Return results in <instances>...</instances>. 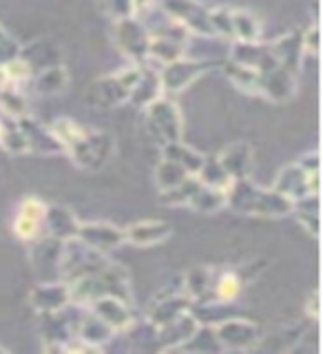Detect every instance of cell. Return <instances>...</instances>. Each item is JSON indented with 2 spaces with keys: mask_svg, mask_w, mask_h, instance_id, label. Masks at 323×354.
I'll use <instances>...</instances> for the list:
<instances>
[{
  "mask_svg": "<svg viewBox=\"0 0 323 354\" xmlns=\"http://www.w3.org/2000/svg\"><path fill=\"white\" fill-rule=\"evenodd\" d=\"M44 210L47 204L40 202L38 197H25L18 208V215L14 219V232L22 241H36L42 232Z\"/></svg>",
  "mask_w": 323,
  "mask_h": 354,
  "instance_id": "7c38bea8",
  "label": "cell"
},
{
  "mask_svg": "<svg viewBox=\"0 0 323 354\" xmlns=\"http://www.w3.org/2000/svg\"><path fill=\"white\" fill-rule=\"evenodd\" d=\"M193 301L186 295H166L164 299H158L149 315L151 326L158 330L166 324H171L173 319H177L186 310H191Z\"/></svg>",
  "mask_w": 323,
  "mask_h": 354,
  "instance_id": "7402d4cb",
  "label": "cell"
},
{
  "mask_svg": "<svg viewBox=\"0 0 323 354\" xmlns=\"http://www.w3.org/2000/svg\"><path fill=\"white\" fill-rule=\"evenodd\" d=\"M197 180H199V184L210 186V188H219V191H226V188L232 184V180L228 177V173L224 171V166L219 164V160L215 158V155L204 158L202 169H199V173H197Z\"/></svg>",
  "mask_w": 323,
  "mask_h": 354,
  "instance_id": "f546056e",
  "label": "cell"
},
{
  "mask_svg": "<svg viewBox=\"0 0 323 354\" xmlns=\"http://www.w3.org/2000/svg\"><path fill=\"white\" fill-rule=\"evenodd\" d=\"M89 306H91V313L98 319H102L113 332L129 330L133 326L131 304L122 301V299H118V297H100Z\"/></svg>",
  "mask_w": 323,
  "mask_h": 354,
  "instance_id": "5bb4252c",
  "label": "cell"
},
{
  "mask_svg": "<svg viewBox=\"0 0 323 354\" xmlns=\"http://www.w3.org/2000/svg\"><path fill=\"white\" fill-rule=\"evenodd\" d=\"M140 73H142V69H124L120 73L100 77L98 82L89 86L86 100L100 109L124 104V102H129L131 91H133V86H136Z\"/></svg>",
  "mask_w": 323,
  "mask_h": 354,
  "instance_id": "277c9868",
  "label": "cell"
},
{
  "mask_svg": "<svg viewBox=\"0 0 323 354\" xmlns=\"http://www.w3.org/2000/svg\"><path fill=\"white\" fill-rule=\"evenodd\" d=\"M109 259L104 257L102 252H98L93 248H89L86 243H82L80 239H69L64 241V248L60 252V259H58V266H60V274L66 283H71L75 279H80V277H86L95 272L98 268H102Z\"/></svg>",
  "mask_w": 323,
  "mask_h": 354,
  "instance_id": "5b68a950",
  "label": "cell"
},
{
  "mask_svg": "<svg viewBox=\"0 0 323 354\" xmlns=\"http://www.w3.org/2000/svg\"><path fill=\"white\" fill-rule=\"evenodd\" d=\"M77 239L86 243L89 248L107 254L109 250H116L124 243V228L107 221H86L77 228Z\"/></svg>",
  "mask_w": 323,
  "mask_h": 354,
  "instance_id": "8fae6325",
  "label": "cell"
},
{
  "mask_svg": "<svg viewBox=\"0 0 323 354\" xmlns=\"http://www.w3.org/2000/svg\"><path fill=\"white\" fill-rule=\"evenodd\" d=\"M197 186H199L197 175L186 177V180L180 186L169 188V191H162L160 204H164V206H186L188 199H191V195L197 191Z\"/></svg>",
  "mask_w": 323,
  "mask_h": 354,
  "instance_id": "836d02e7",
  "label": "cell"
},
{
  "mask_svg": "<svg viewBox=\"0 0 323 354\" xmlns=\"http://www.w3.org/2000/svg\"><path fill=\"white\" fill-rule=\"evenodd\" d=\"M199 328V321L193 317L191 310H186L177 319H173L171 324H166L162 328H158V335L162 341V348L166 352H175L180 350L182 343L193 335V332Z\"/></svg>",
  "mask_w": 323,
  "mask_h": 354,
  "instance_id": "44dd1931",
  "label": "cell"
},
{
  "mask_svg": "<svg viewBox=\"0 0 323 354\" xmlns=\"http://www.w3.org/2000/svg\"><path fill=\"white\" fill-rule=\"evenodd\" d=\"M217 62H199V60H186V58H177L169 64H164V71L160 75V84L166 91H182L188 84H193L202 73H206L210 66H215Z\"/></svg>",
  "mask_w": 323,
  "mask_h": 354,
  "instance_id": "30bf717a",
  "label": "cell"
},
{
  "mask_svg": "<svg viewBox=\"0 0 323 354\" xmlns=\"http://www.w3.org/2000/svg\"><path fill=\"white\" fill-rule=\"evenodd\" d=\"M297 164L308 173H319V153H308Z\"/></svg>",
  "mask_w": 323,
  "mask_h": 354,
  "instance_id": "ab89813d",
  "label": "cell"
},
{
  "mask_svg": "<svg viewBox=\"0 0 323 354\" xmlns=\"http://www.w3.org/2000/svg\"><path fill=\"white\" fill-rule=\"evenodd\" d=\"M243 286H246V281L241 279V274L237 270H228V272H221L215 283H213V292H210V297L215 299V301H221V304H235Z\"/></svg>",
  "mask_w": 323,
  "mask_h": 354,
  "instance_id": "484cf974",
  "label": "cell"
},
{
  "mask_svg": "<svg viewBox=\"0 0 323 354\" xmlns=\"http://www.w3.org/2000/svg\"><path fill=\"white\" fill-rule=\"evenodd\" d=\"M208 22L213 29V36H224L232 38V11L226 7L219 9H208Z\"/></svg>",
  "mask_w": 323,
  "mask_h": 354,
  "instance_id": "d590c367",
  "label": "cell"
},
{
  "mask_svg": "<svg viewBox=\"0 0 323 354\" xmlns=\"http://www.w3.org/2000/svg\"><path fill=\"white\" fill-rule=\"evenodd\" d=\"M113 335H116V332L111 330L102 319H98L93 313L82 321L80 330H77V339H82L84 343H89V346H93L98 350H100L102 343H107Z\"/></svg>",
  "mask_w": 323,
  "mask_h": 354,
  "instance_id": "83f0119b",
  "label": "cell"
},
{
  "mask_svg": "<svg viewBox=\"0 0 323 354\" xmlns=\"http://www.w3.org/2000/svg\"><path fill=\"white\" fill-rule=\"evenodd\" d=\"M7 86H11V82H9V77H7L5 66L0 64V91H3V88H7Z\"/></svg>",
  "mask_w": 323,
  "mask_h": 354,
  "instance_id": "b9f144b4",
  "label": "cell"
},
{
  "mask_svg": "<svg viewBox=\"0 0 323 354\" xmlns=\"http://www.w3.org/2000/svg\"><path fill=\"white\" fill-rule=\"evenodd\" d=\"M171 224L162 219H144L136 221L133 226L124 228V243H133V246L140 248H149V246H158L164 239L171 237Z\"/></svg>",
  "mask_w": 323,
  "mask_h": 354,
  "instance_id": "2e32d148",
  "label": "cell"
},
{
  "mask_svg": "<svg viewBox=\"0 0 323 354\" xmlns=\"http://www.w3.org/2000/svg\"><path fill=\"white\" fill-rule=\"evenodd\" d=\"M31 306L38 310L40 315L44 313H60V310L71 304V295H69V283L66 281H47L40 283L31 290L29 295Z\"/></svg>",
  "mask_w": 323,
  "mask_h": 354,
  "instance_id": "9a60e30c",
  "label": "cell"
},
{
  "mask_svg": "<svg viewBox=\"0 0 323 354\" xmlns=\"http://www.w3.org/2000/svg\"><path fill=\"white\" fill-rule=\"evenodd\" d=\"M69 295L71 304H93L100 297H118L122 301L131 304V283H129V272L122 268L120 263L107 261L102 268H98L95 272L80 277L69 283Z\"/></svg>",
  "mask_w": 323,
  "mask_h": 354,
  "instance_id": "3957f363",
  "label": "cell"
},
{
  "mask_svg": "<svg viewBox=\"0 0 323 354\" xmlns=\"http://www.w3.org/2000/svg\"><path fill=\"white\" fill-rule=\"evenodd\" d=\"M186 177H191V175H188L180 164H175L173 160H166V158L158 164V169H155V184H158L160 193L180 186Z\"/></svg>",
  "mask_w": 323,
  "mask_h": 354,
  "instance_id": "d6a6232c",
  "label": "cell"
},
{
  "mask_svg": "<svg viewBox=\"0 0 323 354\" xmlns=\"http://www.w3.org/2000/svg\"><path fill=\"white\" fill-rule=\"evenodd\" d=\"M306 315L310 319H319V290H313V295L306 301Z\"/></svg>",
  "mask_w": 323,
  "mask_h": 354,
  "instance_id": "60d3db41",
  "label": "cell"
},
{
  "mask_svg": "<svg viewBox=\"0 0 323 354\" xmlns=\"http://www.w3.org/2000/svg\"><path fill=\"white\" fill-rule=\"evenodd\" d=\"M215 335L224 350H250L261 341L259 328L248 319H224L215 326Z\"/></svg>",
  "mask_w": 323,
  "mask_h": 354,
  "instance_id": "ba28073f",
  "label": "cell"
},
{
  "mask_svg": "<svg viewBox=\"0 0 323 354\" xmlns=\"http://www.w3.org/2000/svg\"><path fill=\"white\" fill-rule=\"evenodd\" d=\"M0 352H7V350H5V348H0Z\"/></svg>",
  "mask_w": 323,
  "mask_h": 354,
  "instance_id": "ee69618b",
  "label": "cell"
},
{
  "mask_svg": "<svg viewBox=\"0 0 323 354\" xmlns=\"http://www.w3.org/2000/svg\"><path fill=\"white\" fill-rule=\"evenodd\" d=\"M0 109H3L9 118L20 120L27 115V100L20 95L18 88L7 86L0 91Z\"/></svg>",
  "mask_w": 323,
  "mask_h": 354,
  "instance_id": "e575fe53",
  "label": "cell"
},
{
  "mask_svg": "<svg viewBox=\"0 0 323 354\" xmlns=\"http://www.w3.org/2000/svg\"><path fill=\"white\" fill-rule=\"evenodd\" d=\"M186 206H191L197 213H217L219 208L226 206V191L199 184Z\"/></svg>",
  "mask_w": 323,
  "mask_h": 354,
  "instance_id": "4316f807",
  "label": "cell"
},
{
  "mask_svg": "<svg viewBox=\"0 0 323 354\" xmlns=\"http://www.w3.org/2000/svg\"><path fill=\"white\" fill-rule=\"evenodd\" d=\"M69 82V75H66L64 66L55 64V66H49V69H42L36 73V91L40 95H53V93H60L62 88Z\"/></svg>",
  "mask_w": 323,
  "mask_h": 354,
  "instance_id": "f1b7e54d",
  "label": "cell"
},
{
  "mask_svg": "<svg viewBox=\"0 0 323 354\" xmlns=\"http://www.w3.org/2000/svg\"><path fill=\"white\" fill-rule=\"evenodd\" d=\"M302 44H304V53H319V27L313 25L302 33Z\"/></svg>",
  "mask_w": 323,
  "mask_h": 354,
  "instance_id": "f35d334b",
  "label": "cell"
},
{
  "mask_svg": "<svg viewBox=\"0 0 323 354\" xmlns=\"http://www.w3.org/2000/svg\"><path fill=\"white\" fill-rule=\"evenodd\" d=\"M16 124L20 127L22 133H25L27 144H29V151L40 153V155H55V153H62L64 151L60 140L53 136V131L38 127L29 115L16 120Z\"/></svg>",
  "mask_w": 323,
  "mask_h": 354,
  "instance_id": "d6986e66",
  "label": "cell"
},
{
  "mask_svg": "<svg viewBox=\"0 0 323 354\" xmlns=\"http://www.w3.org/2000/svg\"><path fill=\"white\" fill-rule=\"evenodd\" d=\"M3 136H5V124L0 122V144H3Z\"/></svg>",
  "mask_w": 323,
  "mask_h": 354,
  "instance_id": "7bdbcfd3",
  "label": "cell"
},
{
  "mask_svg": "<svg viewBox=\"0 0 323 354\" xmlns=\"http://www.w3.org/2000/svg\"><path fill=\"white\" fill-rule=\"evenodd\" d=\"M224 73L228 75L230 82H235L241 88V91L259 93V73L255 69H250V66L230 60V62L224 64Z\"/></svg>",
  "mask_w": 323,
  "mask_h": 354,
  "instance_id": "4dcf8cb0",
  "label": "cell"
},
{
  "mask_svg": "<svg viewBox=\"0 0 323 354\" xmlns=\"http://www.w3.org/2000/svg\"><path fill=\"white\" fill-rule=\"evenodd\" d=\"M162 149H164V158L166 160H173L175 164H180L188 175H197L199 169H202V164H204V158H206V155L197 153L195 149L186 147L182 140L171 142V144H164Z\"/></svg>",
  "mask_w": 323,
  "mask_h": 354,
  "instance_id": "cb8c5ba5",
  "label": "cell"
},
{
  "mask_svg": "<svg viewBox=\"0 0 323 354\" xmlns=\"http://www.w3.org/2000/svg\"><path fill=\"white\" fill-rule=\"evenodd\" d=\"M273 188L288 199H293L295 204L304 197L319 195V173H308L299 164H290L279 171Z\"/></svg>",
  "mask_w": 323,
  "mask_h": 354,
  "instance_id": "52a82bcc",
  "label": "cell"
},
{
  "mask_svg": "<svg viewBox=\"0 0 323 354\" xmlns=\"http://www.w3.org/2000/svg\"><path fill=\"white\" fill-rule=\"evenodd\" d=\"M77 228H80V221L71 213L66 206H47L44 210V221H42V230L49 232V237L58 239V241H69L77 237Z\"/></svg>",
  "mask_w": 323,
  "mask_h": 354,
  "instance_id": "e0dca14e",
  "label": "cell"
},
{
  "mask_svg": "<svg viewBox=\"0 0 323 354\" xmlns=\"http://www.w3.org/2000/svg\"><path fill=\"white\" fill-rule=\"evenodd\" d=\"M0 147H5V151H9L11 155H20V153H27L29 151V144H27V138L25 133L20 131V127H11V129H5V136H3V144Z\"/></svg>",
  "mask_w": 323,
  "mask_h": 354,
  "instance_id": "8d00e7d4",
  "label": "cell"
},
{
  "mask_svg": "<svg viewBox=\"0 0 323 354\" xmlns=\"http://www.w3.org/2000/svg\"><path fill=\"white\" fill-rule=\"evenodd\" d=\"M162 7L186 31L213 36V29H210L208 22V9L204 5H199L197 0H162Z\"/></svg>",
  "mask_w": 323,
  "mask_h": 354,
  "instance_id": "9c48e42d",
  "label": "cell"
},
{
  "mask_svg": "<svg viewBox=\"0 0 323 354\" xmlns=\"http://www.w3.org/2000/svg\"><path fill=\"white\" fill-rule=\"evenodd\" d=\"M147 124L151 136L155 142L164 147V144H171L182 140V113L171 100L158 97L147 106Z\"/></svg>",
  "mask_w": 323,
  "mask_h": 354,
  "instance_id": "8992f818",
  "label": "cell"
},
{
  "mask_svg": "<svg viewBox=\"0 0 323 354\" xmlns=\"http://www.w3.org/2000/svg\"><path fill=\"white\" fill-rule=\"evenodd\" d=\"M213 283H215L213 268H193L184 277L182 288H184V295L191 299V301H204V299L213 292Z\"/></svg>",
  "mask_w": 323,
  "mask_h": 354,
  "instance_id": "603a6c76",
  "label": "cell"
},
{
  "mask_svg": "<svg viewBox=\"0 0 323 354\" xmlns=\"http://www.w3.org/2000/svg\"><path fill=\"white\" fill-rule=\"evenodd\" d=\"M104 11L116 20H124L133 16V0H102Z\"/></svg>",
  "mask_w": 323,
  "mask_h": 354,
  "instance_id": "74e56055",
  "label": "cell"
},
{
  "mask_svg": "<svg viewBox=\"0 0 323 354\" xmlns=\"http://www.w3.org/2000/svg\"><path fill=\"white\" fill-rule=\"evenodd\" d=\"M226 206L241 215L286 217L293 213L295 204L275 188H261L246 177V180H235L226 188Z\"/></svg>",
  "mask_w": 323,
  "mask_h": 354,
  "instance_id": "7a4b0ae2",
  "label": "cell"
},
{
  "mask_svg": "<svg viewBox=\"0 0 323 354\" xmlns=\"http://www.w3.org/2000/svg\"><path fill=\"white\" fill-rule=\"evenodd\" d=\"M162 93V84H160V75L153 71H142L136 86H133L129 102L136 106H144L147 109L153 100H158Z\"/></svg>",
  "mask_w": 323,
  "mask_h": 354,
  "instance_id": "d4e9b609",
  "label": "cell"
},
{
  "mask_svg": "<svg viewBox=\"0 0 323 354\" xmlns=\"http://www.w3.org/2000/svg\"><path fill=\"white\" fill-rule=\"evenodd\" d=\"M53 136L60 140L62 149L71 155L73 164L86 171H98L111 160L113 153V138L109 133L86 129L73 120L60 118L49 127Z\"/></svg>",
  "mask_w": 323,
  "mask_h": 354,
  "instance_id": "6da1fadb",
  "label": "cell"
},
{
  "mask_svg": "<svg viewBox=\"0 0 323 354\" xmlns=\"http://www.w3.org/2000/svg\"><path fill=\"white\" fill-rule=\"evenodd\" d=\"M259 93L273 102H286L295 93V71L279 64L259 77Z\"/></svg>",
  "mask_w": 323,
  "mask_h": 354,
  "instance_id": "ac0fdd59",
  "label": "cell"
},
{
  "mask_svg": "<svg viewBox=\"0 0 323 354\" xmlns=\"http://www.w3.org/2000/svg\"><path fill=\"white\" fill-rule=\"evenodd\" d=\"M219 164L224 166V171L232 182L235 180H246L252 169V149L246 142H235L226 147L217 155Z\"/></svg>",
  "mask_w": 323,
  "mask_h": 354,
  "instance_id": "ffe728a7",
  "label": "cell"
},
{
  "mask_svg": "<svg viewBox=\"0 0 323 354\" xmlns=\"http://www.w3.org/2000/svg\"><path fill=\"white\" fill-rule=\"evenodd\" d=\"M118 44L120 49L124 51L131 58H144L149 49V31L144 27V22L136 16L124 18V20H118Z\"/></svg>",
  "mask_w": 323,
  "mask_h": 354,
  "instance_id": "4fadbf2b",
  "label": "cell"
},
{
  "mask_svg": "<svg viewBox=\"0 0 323 354\" xmlns=\"http://www.w3.org/2000/svg\"><path fill=\"white\" fill-rule=\"evenodd\" d=\"M259 20L248 11H232V38L239 42H259Z\"/></svg>",
  "mask_w": 323,
  "mask_h": 354,
  "instance_id": "1f68e13d",
  "label": "cell"
}]
</instances>
